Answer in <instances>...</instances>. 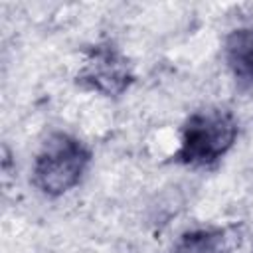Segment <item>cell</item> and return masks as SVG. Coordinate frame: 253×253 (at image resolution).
<instances>
[{
	"label": "cell",
	"instance_id": "obj_1",
	"mask_svg": "<svg viewBox=\"0 0 253 253\" xmlns=\"http://www.w3.org/2000/svg\"><path fill=\"white\" fill-rule=\"evenodd\" d=\"M239 123L231 109L219 105L202 107L186 117L180 128V144L172 154L186 168H211L235 144Z\"/></svg>",
	"mask_w": 253,
	"mask_h": 253
},
{
	"label": "cell",
	"instance_id": "obj_2",
	"mask_svg": "<svg viewBox=\"0 0 253 253\" xmlns=\"http://www.w3.org/2000/svg\"><path fill=\"white\" fill-rule=\"evenodd\" d=\"M93 150L79 136L55 130L40 144L32 164V184L47 198H59L81 184Z\"/></svg>",
	"mask_w": 253,
	"mask_h": 253
},
{
	"label": "cell",
	"instance_id": "obj_3",
	"mask_svg": "<svg viewBox=\"0 0 253 253\" xmlns=\"http://www.w3.org/2000/svg\"><path fill=\"white\" fill-rule=\"evenodd\" d=\"M134 67L126 53L111 40L97 42L85 49L75 73V85L103 97H121L134 83Z\"/></svg>",
	"mask_w": 253,
	"mask_h": 253
},
{
	"label": "cell",
	"instance_id": "obj_4",
	"mask_svg": "<svg viewBox=\"0 0 253 253\" xmlns=\"http://www.w3.org/2000/svg\"><path fill=\"white\" fill-rule=\"evenodd\" d=\"M223 61L237 81L253 85V26L235 28L225 36Z\"/></svg>",
	"mask_w": 253,
	"mask_h": 253
},
{
	"label": "cell",
	"instance_id": "obj_5",
	"mask_svg": "<svg viewBox=\"0 0 253 253\" xmlns=\"http://www.w3.org/2000/svg\"><path fill=\"white\" fill-rule=\"evenodd\" d=\"M168 253H231L229 239L221 227H194L184 231Z\"/></svg>",
	"mask_w": 253,
	"mask_h": 253
}]
</instances>
